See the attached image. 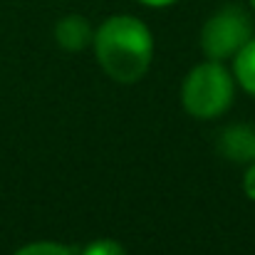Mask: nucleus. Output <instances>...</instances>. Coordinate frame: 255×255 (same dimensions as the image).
I'll list each match as a JSON object with an SVG mask.
<instances>
[{
	"instance_id": "obj_4",
	"label": "nucleus",
	"mask_w": 255,
	"mask_h": 255,
	"mask_svg": "<svg viewBox=\"0 0 255 255\" xmlns=\"http://www.w3.org/2000/svg\"><path fill=\"white\" fill-rule=\"evenodd\" d=\"M218 154L233 164L255 161V129L248 124H231L218 134Z\"/></svg>"
},
{
	"instance_id": "obj_10",
	"label": "nucleus",
	"mask_w": 255,
	"mask_h": 255,
	"mask_svg": "<svg viewBox=\"0 0 255 255\" xmlns=\"http://www.w3.org/2000/svg\"><path fill=\"white\" fill-rule=\"evenodd\" d=\"M141 5H149V7H166V5H173L176 0H139Z\"/></svg>"
},
{
	"instance_id": "obj_3",
	"label": "nucleus",
	"mask_w": 255,
	"mask_h": 255,
	"mask_svg": "<svg viewBox=\"0 0 255 255\" xmlns=\"http://www.w3.org/2000/svg\"><path fill=\"white\" fill-rule=\"evenodd\" d=\"M253 37L251 17L238 5H226L201 27V50L208 60H233L236 52Z\"/></svg>"
},
{
	"instance_id": "obj_1",
	"label": "nucleus",
	"mask_w": 255,
	"mask_h": 255,
	"mask_svg": "<svg viewBox=\"0 0 255 255\" xmlns=\"http://www.w3.org/2000/svg\"><path fill=\"white\" fill-rule=\"evenodd\" d=\"M94 55L104 75L119 85L139 82L154 60V37L146 22L134 15L107 17L94 30Z\"/></svg>"
},
{
	"instance_id": "obj_6",
	"label": "nucleus",
	"mask_w": 255,
	"mask_h": 255,
	"mask_svg": "<svg viewBox=\"0 0 255 255\" xmlns=\"http://www.w3.org/2000/svg\"><path fill=\"white\" fill-rule=\"evenodd\" d=\"M233 80L255 97V35L233 57Z\"/></svg>"
},
{
	"instance_id": "obj_2",
	"label": "nucleus",
	"mask_w": 255,
	"mask_h": 255,
	"mask_svg": "<svg viewBox=\"0 0 255 255\" xmlns=\"http://www.w3.org/2000/svg\"><path fill=\"white\" fill-rule=\"evenodd\" d=\"M236 94V80L223 67V62L206 60L196 65L183 85H181V104L196 119H216L228 112Z\"/></svg>"
},
{
	"instance_id": "obj_8",
	"label": "nucleus",
	"mask_w": 255,
	"mask_h": 255,
	"mask_svg": "<svg viewBox=\"0 0 255 255\" xmlns=\"http://www.w3.org/2000/svg\"><path fill=\"white\" fill-rule=\"evenodd\" d=\"M80 255H129V253H127V248L119 241L102 238V241H92L89 246H85Z\"/></svg>"
},
{
	"instance_id": "obj_9",
	"label": "nucleus",
	"mask_w": 255,
	"mask_h": 255,
	"mask_svg": "<svg viewBox=\"0 0 255 255\" xmlns=\"http://www.w3.org/2000/svg\"><path fill=\"white\" fill-rule=\"evenodd\" d=\"M243 191L251 201H255V161H251L246 173H243Z\"/></svg>"
},
{
	"instance_id": "obj_7",
	"label": "nucleus",
	"mask_w": 255,
	"mask_h": 255,
	"mask_svg": "<svg viewBox=\"0 0 255 255\" xmlns=\"http://www.w3.org/2000/svg\"><path fill=\"white\" fill-rule=\"evenodd\" d=\"M12 255H72V251L62 243H55V241H35V243L17 248Z\"/></svg>"
},
{
	"instance_id": "obj_11",
	"label": "nucleus",
	"mask_w": 255,
	"mask_h": 255,
	"mask_svg": "<svg viewBox=\"0 0 255 255\" xmlns=\"http://www.w3.org/2000/svg\"><path fill=\"white\" fill-rule=\"evenodd\" d=\"M251 7H253V10H255V0H251Z\"/></svg>"
},
{
	"instance_id": "obj_5",
	"label": "nucleus",
	"mask_w": 255,
	"mask_h": 255,
	"mask_svg": "<svg viewBox=\"0 0 255 255\" xmlns=\"http://www.w3.org/2000/svg\"><path fill=\"white\" fill-rule=\"evenodd\" d=\"M55 40L65 52H82L92 45L94 40V30L89 25L85 15H65L57 25H55Z\"/></svg>"
}]
</instances>
